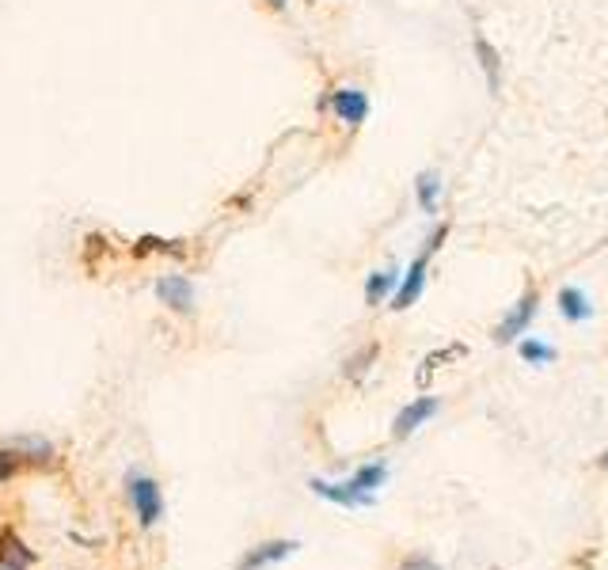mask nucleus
I'll list each match as a JSON object with an SVG mask.
<instances>
[{"label": "nucleus", "mask_w": 608, "mask_h": 570, "mask_svg": "<svg viewBox=\"0 0 608 570\" xmlns=\"http://www.w3.org/2000/svg\"><path fill=\"white\" fill-rule=\"evenodd\" d=\"M130 502L137 510V521L149 529L164 517V498H160V487L149 475H130Z\"/></svg>", "instance_id": "obj_3"}, {"label": "nucleus", "mask_w": 608, "mask_h": 570, "mask_svg": "<svg viewBox=\"0 0 608 570\" xmlns=\"http://www.w3.org/2000/svg\"><path fill=\"white\" fill-rule=\"evenodd\" d=\"M559 308H563V316H567L570 323H586L589 316H593L586 293H582V289H574V285H567V289L559 293Z\"/></svg>", "instance_id": "obj_14"}, {"label": "nucleus", "mask_w": 608, "mask_h": 570, "mask_svg": "<svg viewBox=\"0 0 608 570\" xmlns=\"http://www.w3.org/2000/svg\"><path fill=\"white\" fill-rule=\"evenodd\" d=\"M536 308H540V293L536 289H525V297L513 304L510 312H506V320L494 327V339L506 342V339H517L521 331H529L532 316H536Z\"/></svg>", "instance_id": "obj_4"}, {"label": "nucleus", "mask_w": 608, "mask_h": 570, "mask_svg": "<svg viewBox=\"0 0 608 570\" xmlns=\"http://www.w3.org/2000/svg\"><path fill=\"white\" fill-rule=\"evenodd\" d=\"M12 449H19L23 460H35V464L54 456V445H50L46 437H16V441H12Z\"/></svg>", "instance_id": "obj_16"}, {"label": "nucleus", "mask_w": 608, "mask_h": 570, "mask_svg": "<svg viewBox=\"0 0 608 570\" xmlns=\"http://www.w3.org/2000/svg\"><path fill=\"white\" fill-rule=\"evenodd\" d=\"M426 266H430V251H422L415 263L407 266V274H403V282H399V289H396V301H392V308H396V312L411 308V304L422 297V285H426Z\"/></svg>", "instance_id": "obj_5"}, {"label": "nucleus", "mask_w": 608, "mask_h": 570, "mask_svg": "<svg viewBox=\"0 0 608 570\" xmlns=\"http://www.w3.org/2000/svg\"><path fill=\"white\" fill-rule=\"evenodd\" d=\"M145 255H175V259H183L187 255V244L183 240H164V236H141L137 244H133V259H145Z\"/></svg>", "instance_id": "obj_10"}, {"label": "nucleus", "mask_w": 608, "mask_h": 570, "mask_svg": "<svg viewBox=\"0 0 608 570\" xmlns=\"http://www.w3.org/2000/svg\"><path fill=\"white\" fill-rule=\"evenodd\" d=\"M266 4H270L274 12H282V8H285V4H289V0H266Z\"/></svg>", "instance_id": "obj_22"}, {"label": "nucleus", "mask_w": 608, "mask_h": 570, "mask_svg": "<svg viewBox=\"0 0 608 570\" xmlns=\"http://www.w3.org/2000/svg\"><path fill=\"white\" fill-rule=\"evenodd\" d=\"M601 464H605V468H608V453H605V456H601Z\"/></svg>", "instance_id": "obj_23"}, {"label": "nucleus", "mask_w": 608, "mask_h": 570, "mask_svg": "<svg viewBox=\"0 0 608 570\" xmlns=\"http://www.w3.org/2000/svg\"><path fill=\"white\" fill-rule=\"evenodd\" d=\"M152 293L175 316H194V308H198V289H194L187 274H160L156 285H152Z\"/></svg>", "instance_id": "obj_1"}, {"label": "nucleus", "mask_w": 608, "mask_h": 570, "mask_svg": "<svg viewBox=\"0 0 608 570\" xmlns=\"http://www.w3.org/2000/svg\"><path fill=\"white\" fill-rule=\"evenodd\" d=\"M449 358H464V346H449V350L430 354V358L422 361V369H418V384H426V380H430V373L437 369V361H449Z\"/></svg>", "instance_id": "obj_19"}, {"label": "nucleus", "mask_w": 608, "mask_h": 570, "mask_svg": "<svg viewBox=\"0 0 608 570\" xmlns=\"http://www.w3.org/2000/svg\"><path fill=\"white\" fill-rule=\"evenodd\" d=\"M475 57H479V65H483V73H487V88L498 92V88H502V57H498V50H494L483 35L475 38Z\"/></svg>", "instance_id": "obj_11"}, {"label": "nucleus", "mask_w": 608, "mask_h": 570, "mask_svg": "<svg viewBox=\"0 0 608 570\" xmlns=\"http://www.w3.org/2000/svg\"><path fill=\"white\" fill-rule=\"evenodd\" d=\"M396 282L399 274L388 266V270H373L369 278H365V304H380L388 293H396Z\"/></svg>", "instance_id": "obj_12"}, {"label": "nucleus", "mask_w": 608, "mask_h": 570, "mask_svg": "<svg viewBox=\"0 0 608 570\" xmlns=\"http://www.w3.org/2000/svg\"><path fill=\"white\" fill-rule=\"evenodd\" d=\"M384 475H388V468L384 464H365V468H358V472L350 475L346 483L354 487V491H361V494H373L384 483Z\"/></svg>", "instance_id": "obj_15"}, {"label": "nucleus", "mask_w": 608, "mask_h": 570, "mask_svg": "<svg viewBox=\"0 0 608 570\" xmlns=\"http://www.w3.org/2000/svg\"><path fill=\"white\" fill-rule=\"evenodd\" d=\"M441 175L437 171H422L415 179V194H418V206H422V213H437V198H441Z\"/></svg>", "instance_id": "obj_13"}, {"label": "nucleus", "mask_w": 608, "mask_h": 570, "mask_svg": "<svg viewBox=\"0 0 608 570\" xmlns=\"http://www.w3.org/2000/svg\"><path fill=\"white\" fill-rule=\"evenodd\" d=\"M373 361H377V342H373V346H361L358 354L346 361V369H342V373H346L350 380H361L365 373H369V365H373Z\"/></svg>", "instance_id": "obj_17"}, {"label": "nucleus", "mask_w": 608, "mask_h": 570, "mask_svg": "<svg viewBox=\"0 0 608 570\" xmlns=\"http://www.w3.org/2000/svg\"><path fill=\"white\" fill-rule=\"evenodd\" d=\"M521 358L536 361V365H548V361H555V346H548V342L540 339H525L521 342Z\"/></svg>", "instance_id": "obj_18"}, {"label": "nucleus", "mask_w": 608, "mask_h": 570, "mask_svg": "<svg viewBox=\"0 0 608 570\" xmlns=\"http://www.w3.org/2000/svg\"><path fill=\"white\" fill-rule=\"evenodd\" d=\"M19 468H23V453L12 449V445H8V449H0V483H8Z\"/></svg>", "instance_id": "obj_20"}, {"label": "nucleus", "mask_w": 608, "mask_h": 570, "mask_svg": "<svg viewBox=\"0 0 608 570\" xmlns=\"http://www.w3.org/2000/svg\"><path fill=\"white\" fill-rule=\"evenodd\" d=\"M403 570H437V563L426 555H411V559H403Z\"/></svg>", "instance_id": "obj_21"}, {"label": "nucleus", "mask_w": 608, "mask_h": 570, "mask_svg": "<svg viewBox=\"0 0 608 570\" xmlns=\"http://www.w3.org/2000/svg\"><path fill=\"white\" fill-rule=\"evenodd\" d=\"M437 415V399L430 396H418L415 403H407L403 411L396 415V426H392V434L396 437H411L426 422V418H434Z\"/></svg>", "instance_id": "obj_8"}, {"label": "nucleus", "mask_w": 608, "mask_h": 570, "mask_svg": "<svg viewBox=\"0 0 608 570\" xmlns=\"http://www.w3.org/2000/svg\"><path fill=\"white\" fill-rule=\"evenodd\" d=\"M35 567V551L27 548L12 529L0 532V570H31Z\"/></svg>", "instance_id": "obj_9"}, {"label": "nucleus", "mask_w": 608, "mask_h": 570, "mask_svg": "<svg viewBox=\"0 0 608 570\" xmlns=\"http://www.w3.org/2000/svg\"><path fill=\"white\" fill-rule=\"evenodd\" d=\"M308 487L320 494V498H327V502H335V506H350V510H365V506H373V502H377L373 494L354 491L350 483H323V479H312Z\"/></svg>", "instance_id": "obj_7"}, {"label": "nucleus", "mask_w": 608, "mask_h": 570, "mask_svg": "<svg viewBox=\"0 0 608 570\" xmlns=\"http://www.w3.org/2000/svg\"><path fill=\"white\" fill-rule=\"evenodd\" d=\"M320 111H331L342 126L358 130L361 122L369 118V95L361 92V88H335L327 99H320Z\"/></svg>", "instance_id": "obj_2"}, {"label": "nucleus", "mask_w": 608, "mask_h": 570, "mask_svg": "<svg viewBox=\"0 0 608 570\" xmlns=\"http://www.w3.org/2000/svg\"><path fill=\"white\" fill-rule=\"evenodd\" d=\"M297 551V544L293 540H266V544H259V548H251L236 563V570H263V567H274V563H282V559H289Z\"/></svg>", "instance_id": "obj_6"}]
</instances>
